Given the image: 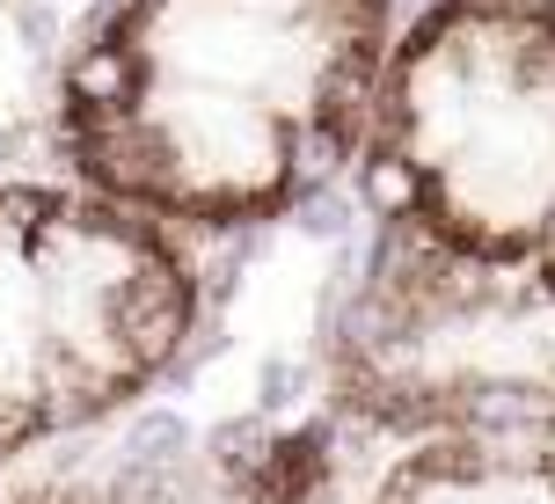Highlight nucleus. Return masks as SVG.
<instances>
[{
	"label": "nucleus",
	"mask_w": 555,
	"mask_h": 504,
	"mask_svg": "<svg viewBox=\"0 0 555 504\" xmlns=\"http://www.w3.org/2000/svg\"><path fill=\"white\" fill-rule=\"evenodd\" d=\"M197 256L81 183H0V490L162 388L197 336Z\"/></svg>",
	"instance_id": "3"
},
{
	"label": "nucleus",
	"mask_w": 555,
	"mask_h": 504,
	"mask_svg": "<svg viewBox=\"0 0 555 504\" xmlns=\"http://www.w3.org/2000/svg\"><path fill=\"white\" fill-rule=\"evenodd\" d=\"M359 161L395 234L475 263H548L555 0H424L395 29Z\"/></svg>",
	"instance_id": "2"
},
{
	"label": "nucleus",
	"mask_w": 555,
	"mask_h": 504,
	"mask_svg": "<svg viewBox=\"0 0 555 504\" xmlns=\"http://www.w3.org/2000/svg\"><path fill=\"white\" fill-rule=\"evenodd\" d=\"M395 0H111L59 74L66 183L176 242L300 212L365 154Z\"/></svg>",
	"instance_id": "1"
},
{
	"label": "nucleus",
	"mask_w": 555,
	"mask_h": 504,
	"mask_svg": "<svg viewBox=\"0 0 555 504\" xmlns=\"http://www.w3.org/2000/svg\"><path fill=\"white\" fill-rule=\"evenodd\" d=\"M330 388L373 431L555 439V256L475 263L380 227L330 344Z\"/></svg>",
	"instance_id": "4"
},
{
	"label": "nucleus",
	"mask_w": 555,
	"mask_h": 504,
	"mask_svg": "<svg viewBox=\"0 0 555 504\" xmlns=\"http://www.w3.org/2000/svg\"><path fill=\"white\" fill-rule=\"evenodd\" d=\"M365 504H555V439L533 431H410Z\"/></svg>",
	"instance_id": "5"
}]
</instances>
